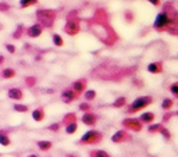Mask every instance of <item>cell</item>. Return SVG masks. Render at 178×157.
<instances>
[{"label":"cell","instance_id":"5bb4252c","mask_svg":"<svg viewBox=\"0 0 178 157\" xmlns=\"http://www.w3.org/2000/svg\"><path fill=\"white\" fill-rule=\"evenodd\" d=\"M7 96L11 100H22L24 99V92L20 88H10L7 92Z\"/></svg>","mask_w":178,"mask_h":157},{"label":"cell","instance_id":"30bf717a","mask_svg":"<svg viewBox=\"0 0 178 157\" xmlns=\"http://www.w3.org/2000/svg\"><path fill=\"white\" fill-rule=\"evenodd\" d=\"M70 88L73 89L78 96H81V93H84V92L86 91V79L82 78V79H78V81H74Z\"/></svg>","mask_w":178,"mask_h":157},{"label":"cell","instance_id":"74e56055","mask_svg":"<svg viewBox=\"0 0 178 157\" xmlns=\"http://www.w3.org/2000/svg\"><path fill=\"white\" fill-rule=\"evenodd\" d=\"M127 21L131 22V13L130 11H127Z\"/></svg>","mask_w":178,"mask_h":157},{"label":"cell","instance_id":"52a82bcc","mask_svg":"<svg viewBox=\"0 0 178 157\" xmlns=\"http://www.w3.org/2000/svg\"><path fill=\"white\" fill-rule=\"evenodd\" d=\"M97 120H99V115H97L96 113H93L92 110H91V111L84 113V114H82V117H81L82 122H84L85 125H88V127H91V128H93L95 125H96Z\"/></svg>","mask_w":178,"mask_h":157},{"label":"cell","instance_id":"4dcf8cb0","mask_svg":"<svg viewBox=\"0 0 178 157\" xmlns=\"http://www.w3.org/2000/svg\"><path fill=\"white\" fill-rule=\"evenodd\" d=\"M25 85H27L28 88L35 86V85H36V78H35V77H27V78H25Z\"/></svg>","mask_w":178,"mask_h":157},{"label":"cell","instance_id":"5b68a950","mask_svg":"<svg viewBox=\"0 0 178 157\" xmlns=\"http://www.w3.org/2000/svg\"><path fill=\"white\" fill-rule=\"evenodd\" d=\"M121 125H123V129L127 131H134V132H141L143 125L142 122L135 117H127L121 121Z\"/></svg>","mask_w":178,"mask_h":157},{"label":"cell","instance_id":"ba28073f","mask_svg":"<svg viewBox=\"0 0 178 157\" xmlns=\"http://www.w3.org/2000/svg\"><path fill=\"white\" fill-rule=\"evenodd\" d=\"M78 97H79V96H78V95H77L71 88H64L63 91H61V95H60L61 102L66 103V104H70V103L74 102V100H77Z\"/></svg>","mask_w":178,"mask_h":157},{"label":"cell","instance_id":"603a6c76","mask_svg":"<svg viewBox=\"0 0 178 157\" xmlns=\"http://www.w3.org/2000/svg\"><path fill=\"white\" fill-rule=\"evenodd\" d=\"M74 121H78V118H77V114H74V113H68V114L64 115L63 118V124H68V122H74Z\"/></svg>","mask_w":178,"mask_h":157},{"label":"cell","instance_id":"277c9868","mask_svg":"<svg viewBox=\"0 0 178 157\" xmlns=\"http://www.w3.org/2000/svg\"><path fill=\"white\" fill-rule=\"evenodd\" d=\"M36 17L42 27L45 25L46 28H50L56 20V11H53V10H38Z\"/></svg>","mask_w":178,"mask_h":157},{"label":"cell","instance_id":"1f68e13d","mask_svg":"<svg viewBox=\"0 0 178 157\" xmlns=\"http://www.w3.org/2000/svg\"><path fill=\"white\" fill-rule=\"evenodd\" d=\"M61 128V122H53V124H50L47 127L49 131H51V132H59Z\"/></svg>","mask_w":178,"mask_h":157},{"label":"cell","instance_id":"f546056e","mask_svg":"<svg viewBox=\"0 0 178 157\" xmlns=\"http://www.w3.org/2000/svg\"><path fill=\"white\" fill-rule=\"evenodd\" d=\"M38 0H20V6L22 7V9H27V7L32 6V4H36Z\"/></svg>","mask_w":178,"mask_h":157},{"label":"cell","instance_id":"ac0fdd59","mask_svg":"<svg viewBox=\"0 0 178 157\" xmlns=\"http://www.w3.org/2000/svg\"><path fill=\"white\" fill-rule=\"evenodd\" d=\"M172 106H174V99H171V97H164L161 100V110H164V111H170Z\"/></svg>","mask_w":178,"mask_h":157},{"label":"cell","instance_id":"d6a6232c","mask_svg":"<svg viewBox=\"0 0 178 157\" xmlns=\"http://www.w3.org/2000/svg\"><path fill=\"white\" fill-rule=\"evenodd\" d=\"M170 92L172 93L174 97H178V82H172L170 85Z\"/></svg>","mask_w":178,"mask_h":157},{"label":"cell","instance_id":"8d00e7d4","mask_svg":"<svg viewBox=\"0 0 178 157\" xmlns=\"http://www.w3.org/2000/svg\"><path fill=\"white\" fill-rule=\"evenodd\" d=\"M4 61H6L4 56H3V54H0V65H2V64H4Z\"/></svg>","mask_w":178,"mask_h":157},{"label":"cell","instance_id":"f35d334b","mask_svg":"<svg viewBox=\"0 0 178 157\" xmlns=\"http://www.w3.org/2000/svg\"><path fill=\"white\" fill-rule=\"evenodd\" d=\"M27 157H39L38 154H29V156H27Z\"/></svg>","mask_w":178,"mask_h":157},{"label":"cell","instance_id":"9a60e30c","mask_svg":"<svg viewBox=\"0 0 178 157\" xmlns=\"http://www.w3.org/2000/svg\"><path fill=\"white\" fill-rule=\"evenodd\" d=\"M32 118L33 121H36V122H40V121L45 120V110L43 107H38L32 111Z\"/></svg>","mask_w":178,"mask_h":157},{"label":"cell","instance_id":"836d02e7","mask_svg":"<svg viewBox=\"0 0 178 157\" xmlns=\"http://www.w3.org/2000/svg\"><path fill=\"white\" fill-rule=\"evenodd\" d=\"M177 113H166V115H163V122H166V121H169L170 118L172 117V115H175Z\"/></svg>","mask_w":178,"mask_h":157},{"label":"cell","instance_id":"ffe728a7","mask_svg":"<svg viewBox=\"0 0 178 157\" xmlns=\"http://www.w3.org/2000/svg\"><path fill=\"white\" fill-rule=\"evenodd\" d=\"M77 129H78V121H74V122H68V124H66V133H68V135L75 133Z\"/></svg>","mask_w":178,"mask_h":157},{"label":"cell","instance_id":"4fadbf2b","mask_svg":"<svg viewBox=\"0 0 178 157\" xmlns=\"http://www.w3.org/2000/svg\"><path fill=\"white\" fill-rule=\"evenodd\" d=\"M146 71L149 74H161L163 73V63L161 61H153V63L148 64Z\"/></svg>","mask_w":178,"mask_h":157},{"label":"cell","instance_id":"d590c367","mask_svg":"<svg viewBox=\"0 0 178 157\" xmlns=\"http://www.w3.org/2000/svg\"><path fill=\"white\" fill-rule=\"evenodd\" d=\"M148 2H149V3H152L153 6H159V4H160V0H148Z\"/></svg>","mask_w":178,"mask_h":157},{"label":"cell","instance_id":"484cf974","mask_svg":"<svg viewBox=\"0 0 178 157\" xmlns=\"http://www.w3.org/2000/svg\"><path fill=\"white\" fill-rule=\"evenodd\" d=\"M159 133H161V136H163L166 140H171V132H170V129H167L166 127H160V129H159Z\"/></svg>","mask_w":178,"mask_h":157},{"label":"cell","instance_id":"83f0119b","mask_svg":"<svg viewBox=\"0 0 178 157\" xmlns=\"http://www.w3.org/2000/svg\"><path fill=\"white\" fill-rule=\"evenodd\" d=\"M51 40H53V43H55L57 47H61V46L64 45V40H63V38L60 36V35H57V33H55L53 36H51Z\"/></svg>","mask_w":178,"mask_h":157},{"label":"cell","instance_id":"3957f363","mask_svg":"<svg viewBox=\"0 0 178 157\" xmlns=\"http://www.w3.org/2000/svg\"><path fill=\"white\" fill-rule=\"evenodd\" d=\"M102 140H103L102 132H99V131H96V129H89L81 136V139H79L77 143L81 146H86V145H97V143H100Z\"/></svg>","mask_w":178,"mask_h":157},{"label":"cell","instance_id":"9c48e42d","mask_svg":"<svg viewBox=\"0 0 178 157\" xmlns=\"http://www.w3.org/2000/svg\"><path fill=\"white\" fill-rule=\"evenodd\" d=\"M79 29H81V27H79L78 20H74V18H70L68 21H67L66 27H64V32L71 35V36L77 35V33L79 32Z\"/></svg>","mask_w":178,"mask_h":157},{"label":"cell","instance_id":"7402d4cb","mask_svg":"<svg viewBox=\"0 0 178 157\" xmlns=\"http://www.w3.org/2000/svg\"><path fill=\"white\" fill-rule=\"evenodd\" d=\"M89 157H112L106 150H100V149H95V150H91L89 153Z\"/></svg>","mask_w":178,"mask_h":157},{"label":"cell","instance_id":"d4e9b609","mask_svg":"<svg viewBox=\"0 0 178 157\" xmlns=\"http://www.w3.org/2000/svg\"><path fill=\"white\" fill-rule=\"evenodd\" d=\"M13 109H14V111H17V113H27L28 110H29V107H28L27 104H21V103H15L14 106H13Z\"/></svg>","mask_w":178,"mask_h":157},{"label":"cell","instance_id":"f1b7e54d","mask_svg":"<svg viewBox=\"0 0 178 157\" xmlns=\"http://www.w3.org/2000/svg\"><path fill=\"white\" fill-rule=\"evenodd\" d=\"M163 124H149L148 125V132L149 133H156V132H159V129H160V127H161Z\"/></svg>","mask_w":178,"mask_h":157},{"label":"cell","instance_id":"8fae6325","mask_svg":"<svg viewBox=\"0 0 178 157\" xmlns=\"http://www.w3.org/2000/svg\"><path fill=\"white\" fill-rule=\"evenodd\" d=\"M42 32H43V27L39 24V22L31 25V27L27 29V35L29 38H38V36H40V33Z\"/></svg>","mask_w":178,"mask_h":157},{"label":"cell","instance_id":"4316f807","mask_svg":"<svg viewBox=\"0 0 178 157\" xmlns=\"http://www.w3.org/2000/svg\"><path fill=\"white\" fill-rule=\"evenodd\" d=\"M78 110H79V111H82V113L91 111V110H92V106H91V103H88V102L79 103V104H78Z\"/></svg>","mask_w":178,"mask_h":157},{"label":"cell","instance_id":"44dd1931","mask_svg":"<svg viewBox=\"0 0 178 157\" xmlns=\"http://www.w3.org/2000/svg\"><path fill=\"white\" fill-rule=\"evenodd\" d=\"M112 106L114 107V109H121V107L127 106V97H124V96L117 97V99L112 103Z\"/></svg>","mask_w":178,"mask_h":157},{"label":"cell","instance_id":"2e32d148","mask_svg":"<svg viewBox=\"0 0 178 157\" xmlns=\"http://www.w3.org/2000/svg\"><path fill=\"white\" fill-rule=\"evenodd\" d=\"M0 145L4 146V148L11 145V139H10L9 133L6 131H0Z\"/></svg>","mask_w":178,"mask_h":157},{"label":"cell","instance_id":"cb8c5ba5","mask_svg":"<svg viewBox=\"0 0 178 157\" xmlns=\"http://www.w3.org/2000/svg\"><path fill=\"white\" fill-rule=\"evenodd\" d=\"M84 97L86 102H92V100L96 99V91H93V89H89V91H85L84 93Z\"/></svg>","mask_w":178,"mask_h":157},{"label":"cell","instance_id":"d6986e66","mask_svg":"<svg viewBox=\"0 0 178 157\" xmlns=\"http://www.w3.org/2000/svg\"><path fill=\"white\" fill-rule=\"evenodd\" d=\"M0 77L3 79H11L15 77V71L13 68H3L2 73H0Z\"/></svg>","mask_w":178,"mask_h":157},{"label":"cell","instance_id":"6da1fadb","mask_svg":"<svg viewBox=\"0 0 178 157\" xmlns=\"http://www.w3.org/2000/svg\"><path fill=\"white\" fill-rule=\"evenodd\" d=\"M175 20H177V13H175V10L174 9H166L157 14L156 20H154V22H153V27H154V29H157V31L170 29V27H174Z\"/></svg>","mask_w":178,"mask_h":157},{"label":"cell","instance_id":"7a4b0ae2","mask_svg":"<svg viewBox=\"0 0 178 157\" xmlns=\"http://www.w3.org/2000/svg\"><path fill=\"white\" fill-rule=\"evenodd\" d=\"M154 102L153 96H139L134 100L132 103H130L125 110V114H135L138 111H142L143 109L149 107L152 103Z\"/></svg>","mask_w":178,"mask_h":157},{"label":"cell","instance_id":"8992f818","mask_svg":"<svg viewBox=\"0 0 178 157\" xmlns=\"http://www.w3.org/2000/svg\"><path fill=\"white\" fill-rule=\"evenodd\" d=\"M131 140H132V136H131V133L127 129H120L112 135L113 143H125V142H131Z\"/></svg>","mask_w":178,"mask_h":157},{"label":"cell","instance_id":"e0dca14e","mask_svg":"<svg viewBox=\"0 0 178 157\" xmlns=\"http://www.w3.org/2000/svg\"><path fill=\"white\" fill-rule=\"evenodd\" d=\"M36 146L39 148V150L42 151H49L51 148H53V143L50 140H38L36 142Z\"/></svg>","mask_w":178,"mask_h":157},{"label":"cell","instance_id":"7c38bea8","mask_svg":"<svg viewBox=\"0 0 178 157\" xmlns=\"http://www.w3.org/2000/svg\"><path fill=\"white\" fill-rule=\"evenodd\" d=\"M138 120L142 122V125H149L156 120V114L153 111H145V113H142Z\"/></svg>","mask_w":178,"mask_h":157},{"label":"cell","instance_id":"e575fe53","mask_svg":"<svg viewBox=\"0 0 178 157\" xmlns=\"http://www.w3.org/2000/svg\"><path fill=\"white\" fill-rule=\"evenodd\" d=\"M6 49H7V51H10V53H11V54H14L15 53V46L14 45H6Z\"/></svg>","mask_w":178,"mask_h":157},{"label":"cell","instance_id":"ab89813d","mask_svg":"<svg viewBox=\"0 0 178 157\" xmlns=\"http://www.w3.org/2000/svg\"><path fill=\"white\" fill-rule=\"evenodd\" d=\"M66 157H77V156H74V154H67Z\"/></svg>","mask_w":178,"mask_h":157}]
</instances>
